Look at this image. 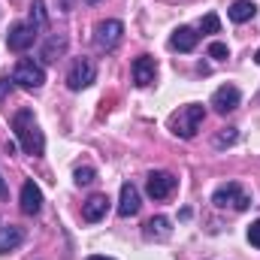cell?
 Instances as JSON below:
<instances>
[{"label":"cell","instance_id":"6da1fadb","mask_svg":"<svg viewBox=\"0 0 260 260\" xmlns=\"http://www.w3.org/2000/svg\"><path fill=\"white\" fill-rule=\"evenodd\" d=\"M12 130H15V139H18V145H21L24 154L40 157V154L46 151V136H43V130H40V124H37V118H34L30 109L15 112V118H12Z\"/></svg>","mask_w":260,"mask_h":260},{"label":"cell","instance_id":"7a4b0ae2","mask_svg":"<svg viewBox=\"0 0 260 260\" xmlns=\"http://www.w3.org/2000/svg\"><path fill=\"white\" fill-rule=\"evenodd\" d=\"M203 118H206V109H203L200 103H188V106H182L179 112H173L170 130H173L176 136H182V139H191V136H197Z\"/></svg>","mask_w":260,"mask_h":260},{"label":"cell","instance_id":"3957f363","mask_svg":"<svg viewBox=\"0 0 260 260\" xmlns=\"http://www.w3.org/2000/svg\"><path fill=\"white\" fill-rule=\"evenodd\" d=\"M12 82L27 88V91H37L46 82V70H43V64H37L34 58H21L15 64V70H12Z\"/></svg>","mask_w":260,"mask_h":260},{"label":"cell","instance_id":"277c9868","mask_svg":"<svg viewBox=\"0 0 260 260\" xmlns=\"http://www.w3.org/2000/svg\"><path fill=\"white\" fill-rule=\"evenodd\" d=\"M212 203L218 206V209H236V212H245L248 206H251V197L242 191V185H236V182H227V185H221L215 194H212Z\"/></svg>","mask_w":260,"mask_h":260},{"label":"cell","instance_id":"5b68a950","mask_svg":"<svg viewBox=\"0 0 260 260\" xmlns=\"http://www.w3.org/2000/svg\"><path fill=\"white\" fill-rule=\"evenodd\" d=\"M94 79H97V64H94L91 58H76L73 67H70V73H67L70 91H82V88H88Z\"/></svg>","mask_w":260,"mask_h":260},{"label":"cell","instance_id":"8992f818","mask_svg":"<svg viewBox=\"0 0 260 260\" xmlns=\"http://www.w3.org/2000/svg\"><path fill=\"white\" fill-rule=\"evenodd\" d=\"M121 37H124V24H121L118 18H106V21H100V24L94 27V43H97V49L112 52V49L121 43Z\"/></svg>","mask_w":260,"mask_h":260},{"label":"cell","instance_id":"52a82bcc","mask_svg":"<svg viewBox=\"0 0 260 260\" xmlns=\"http://www.w3.org/2000/svg\"><path fill=\"white\" fill-rule=\"evenodd\" d=\"M37 37H40V30L30 21H18V24H12L9 37H6V46H9V52H27L37 43Z\"/></svg>","mask_w":260,"mask_h":260},{"label":"cell","instance_id":"ba28073f","mask_svg":"<svg viewBox=\"0 0 260 260\" xmlns=\"http://www.w3.org/2000/svg\"><path fill=\"white\" fill-rule=\"evenodd\" d=\"M145 188H148V197H151V200H167V197L176 191V176H173V173H164V170L148 173Z\"/></svg>","mask_w":260,"mask_h":260},{"label":"cell","instance_id":"9c48e42d","mask_svg":"<svg viewBox=\"0 0 260 260\" xmlns=\"http://www.w3.org/2000/svg\"><path fill=\"white\" fill-rule=\"evenodd\" d=\"M239 100H242V94H239V88L236 85H221L215 94H212V109L215 112H221V115H227V112H233L236 106H239Z\"/></svg>","mask_w":260,"mask_h":260},{"label":"cell","instance_id":"30bf717a","mask_svg":"<svg viewBox=\"0 0 260 260\" xmlns=\"http://www.w3.org/2000/svg\"><path fill=\"white\" fill-rule=\"evenodd\" d=\"M40 209H43V191L37 188L34 179H27L21 185V212L24 215H40Z\"/></svg>","mask_w":260,"mask_h":260},{"label":"cell","instance_id":"8fae6325","mask_svg":"<svg viewBox=\"0 0 260 260\" xmlns=\"http://www.w3.org/2000/svg\"><path fill=\"white\" fill-rule=\"evenodd\" d=\"M154 76H157V64H154V58L139 55V58L133 61V82H136L139 88L151 85V82H154Z\"/></svg>","mask_w":260,"mask_h":260},{"label":"cell","instance_id":"7c38bea8","mask_svg":"<svg viewBox=\"0 0 260 260\" xmlns=\"http://www.w3.org/2000/svg\"><path fill=\"white\" fill-rule=\"evenodd\" d=\"M139 212V191L133 182H124L121 185V200H118V215L121 218H133Z\"/></svg>","mask_w":260,"mask_h":260},{"label":"cell","instance_id":"4fadbf2b","mask_svg":"<svg viewBox=\"0 0 260 260\" xmlns=\"http://www.w3.org/2000/svg\"><path fill=\"white\" fill-rule=\"evenodd\" d=\"M106 209H109V197H106V194H94L88 203H85L82 218H85L88 224H97L100 218H106Z\"/></svg>","mask_w":260,"mask_h":260},{"label":"cell","instance_id":"5bb4252c","mask_svg":"<svg viewBox=\"0 0 260 260\" xmlns=\"http://www.w3.org/2000/svg\"><path fill=\"white\" fill-rule=\"evenodd\" d=\"M197 43H200V34H197L194 27H179V30L170 37V46L179 49V52H194Z\"/></svg>","mask_w":260,"mask_h":260},{"label":"cell","instance_id":"9a60e30c","mask_svg":"<svg viewBox=\"0 0 260 260\" xmlns=\"http://www.w3.org/2000/svg\"><path fill=\"white\" fill-rule=\"evenodd\" d=\"M24 242V230L21 227H0V254H9V251H15L18 245Z\"/></svg>","mask_w":260,"mask_h":260},{"label":"cell","instance_id":"2e32d148","mask_svg":"<svg viewBox=\"0 0 260 260\" xmlns=\"http://www.w3.org/2000/svg\"><path fill=\"white\" fill-rule=\"evenodd\" d=\"M64 52H67V37H64V34H55V37H52V40H49V43L43 46L40 58H43L46 64H55V61H58V58H61Z\"/></svg>","mask_w":260,"mask_h":260},{"label":"cell","instance_id":"e0dca14e","mask_svg":"<svg viewBox=\"0 0 260 260\" xmlns=\"http://www.w3.org/2000/svg\"><path fill=\"white\" fill-rule=\"evenodd\" d=\"M170 233H173V227H170V218H164V215H157L145 224V239L164 242V239H170Z\"/></svg>","mask_w":260,"mask_h":260},{"label":"cell","instance_id":"ac0fdd59","mask_svg":"<svg viewBox=\"0 0 260 260\" xmlns=\"http://www.w3.org/2000/svg\"><path fill=\"white\" fill-rule=\"evenodd\" d=\"M257 15V6L251 3V0H236L233 6H230V18L236 21V24H245V21H251Z\"/></svg>","mask_w":260,"mask_h":260},{"label":"cell","instance_id":"d6986e66","mask_svg":"<svg viewBox=\"0 0 260 260\" xmlns=\"http://www.w3.org/2000/svg\"><path fill=\"white\" fill-rule=\"evenodd\" d=\"M46 21H49V15H46V3H43V0H34V6H30V24L40 30V27H46Z\"/></svg>","mask_w":260,"mask_h":260},{"label":"cell","instance_id":"ffe728a7","mask_svg":"<svg viewBox=\"0 0 260 260\" xmlns=\"http://www.w3.org/2000/svg\"><path fill=\"white\" fill-rule=\"evenodd\" d=\"M236 139H239L236 127H224L221 133H218V139H215V148H227V145H233Z\"/></svg>","mask_w":260,"mask_h":260},{"label":"cell","instance_id":"44dd1931","mask_svg":"<svg viewBox=\"0 0 260 260\" xmlns=\"http://www.w3.org/2000/svg\"><path fill=\"white\" fill-rule=\"evenodd\" d=\"M200 30H203V34H218V30H221V18H218L215 12L203 15V21H200Z\"/></svg>","mask_w":260,"mask_h":260},{"label":"cell","instance_id":"7402d4cb","mask_svg":"<svg viewBox=\"0 0 260 260\" xmlns=\"http://www.w3.org/2000/svg\"><path fill=\"white\" fill-rule=\"evenodd\" d=\"M94 176H97L94 167H79V170H76V185H79V188H82V185H91Z\"/></svg>","mask_w":260,"mask_h":260},{"label":"cell","instance_id":"603a6c76","mask_svg":"<svg viewBox=\"0 0 260 260\" xmlns=\"http://www.w3.org/2000/svg\"><path fill=\"white\" fill-rule=\"evenodd\" d=\"M227 55H230V52H227V46H224V43H212V46H209V58H215V61H224Z\"/></svg>","mask_w":260,"mask_h":260},{"label":"cell","instance_id":"cb8c5ba5","mask_svg":"<svg viewBox=\"0 0 260 260\" xmlns=\"http://www.w3.org/2000/svg\"><path fill=\"white\" fill-rule=\"evenodd\" d=\"M248 242H251L254 248H260V218L251 224V227H248Z\"/></svg>","mask_w":260,"mask_h":260},{"label":"cell","instance_id":"d4e9b609","mask_svg":"<svg viewBox=\"0 0 260 260\" xmlns=\"http://www.w3.org/2000/svg\"><path fill=\"white\" fill-rule=\"evenodd\" d=\"M58 6H61V12H73L76 9V0H58Z\"/></svg>","mask_w":260,"mask_h":260},{"label":"cell","instance_id":"484cf974","mask_svg":"<svg viewBox=\"0 0 260 260\" xmlns=\"http://www.w3.org/2000/svg\"><path fill=\"white\" fill-rule=\"evenodd\" d=\"M6 91H12V85H9V79H0V100L6 97Z\"/></svg>","mask_w":260,"mask_h":260},{"label":"cell","instance_id":"4316f807","mask_svg":"<svg viewBox=\"0 0 260 260\" xmlns=\"http://www.w3.org/2000/svg\"><path fill=\"white\" fill-rule=\"evenodd\" d=\"M0 197H3V200L9 197V188H6V182H3V176H0Z\"/></svg>","mask_w":260,"mask_h":260},{"label":"cell","instance_id":"83f0119b","mask_svg":"<svg viewBox=\"0 0 260 260\" xmlns=\"http://www.w3.org/2000/svg\"><path fill=\"white\" fill-rule=\"evenodd\" d=\"M88 260H112V257H103V254H94V257H88Z\"/></svg>","mask_w":260,"mask_h":260},{"label":"cell","instance_id":"f1b7e54d","mask_svg":"<svg viewBox=\"0 0 260 260\" xmlns=\"http://www.w3.org/2000/svg\"><path fill=\"white\" fill-rule=\"evenodd\" d=\"M254 61H257V64H260V49H257V55H254Z\"/></svg>","mask_w":260,"mask_h":260}]
</instances>
